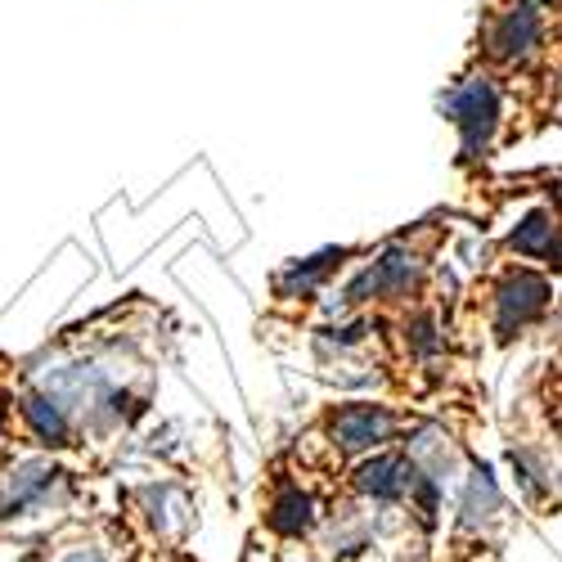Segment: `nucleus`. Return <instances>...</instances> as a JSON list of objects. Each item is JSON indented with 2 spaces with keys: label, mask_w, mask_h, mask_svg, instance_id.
Masks as SVG:
<instances>
[]
</instances>
